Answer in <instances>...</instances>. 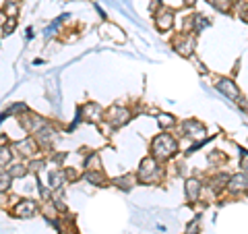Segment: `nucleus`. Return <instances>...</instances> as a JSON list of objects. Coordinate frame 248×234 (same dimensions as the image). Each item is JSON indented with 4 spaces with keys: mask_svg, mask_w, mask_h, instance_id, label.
Returning a JSON list of instances; mask_svg holds the SVG:
<instances>
[{
    "mask_svg": "<svg viewBox=\"0 0 248 234\" xmlns=\"http://www.w3.org/2000/svg\"><path fill=\"white\" fill-rule=\"evenodd\" d=\"M153 155L157 160H168V158H172V155L176 153V141L170 135H159V137H155L153 139Z\"/></svg>",
    "mask_w": 248,
    "mask_h": 234,
    "instance_id": "f257e3e1",
    "label": "nucleus"
},
{
    "mask_svg": "<svg viewBox=\"0 0 248 234\" xmlns=\"http://www.w3.org/2000/svg\"><path fill=\"white\" fill-rule=\"evenodd\" d=\"M108 120L112 122V127H122V124H126L130 120V112L126 108L114 106V108H110V112H108Z\"/></svg>",
    "mask_w": 248,
    "mask_h": 234,
    "instance_id": "f03ea898",
    "label": "nucleus"
},
{
    "mask_svg": "<svg viewBox=\"0 0 248 234\" xmlns=\"http://www.w3.org/2000/svg\"><path fill=\"white\" fill-rule=\"evenodd\" d=\"M228 189L232 193H240V191H248V172H242V174H236L230 178L228 183Z\"/></svg>",
    "mask_w": 248,
    "mask_h": 234,
    "instance_id": "7ed1b4c3",
    "label": "nucleus"
},
{
    "mask_svg": "<svg viewBox=\"0 0 248 234\" xmlns=\"http://www.w3.org/2000/svg\"><path fill=\"white\" fill-rule=\"evenodd\" d=\"M35 212H37V205H35V201H31V199L21 201V203H17V207H15V214L19 217H31V216H35Z\"/></svg>",
    "mask_w": 248,
    "mask_h": 234,
    "instance_id": "20e7f679",
    "label": "nucleus"
},
{
    "mask_svg": "<svg viewBox=\"0 0 248 234\" xmlns=\"http://www.w3.org/2000/svg\"><path fill=\"white\" fill-rule=\"evenodd\" d=\"M217 89H219L221 93H226V96L230 98V100H240V91H238V87H236V83L234 81H230V79H221L219 83H217Z\"/></svg>",
    "mask_w": 248,
    "mask_h": 234,
    "instance_id": "39448f33",
    "label": "nucleus"
},
{
    "mask_svg": "<svg viewBox=\"0 0 248 234\" xmlns=\"http://www.w3.org/2000/svg\"><path fill=\"white\" fill-rule=\"evenodd\" d=\"M153 174H157V166H155V162L151 158L143 160L141 168H139V178H141V181H151Z\"/></svg>",
    "mask_w": 248,
    "mask_h": 234,
    "instance_id": "423d86ee",
    "label": "nucleus"
},
{
    "mask_svg": "<svg viewBox=\"0 0 248 234\" xmlns=\"http://www.w3.org/2000/svg\"><path fill=\"white\" fill-rule=\"evenodd\" d=\"M184 131H186V135H190L192 139H201L205 135V127L201 122H197V120H186L184 122Z\"/></svg>",
    "mask_w": 248,
    "mask_h": 234,
    "instance_id": "0eeeda50",
    "label": "nucleus"
},
{
    "mask_svg": "<svg viewBox=\"0 0 248 234\" xmlns=\"http://www.w3.org/2000/svg\"><path fill=\"white\" fill-rule=\"evenodd\" d=\"M176 50L182 54V56H190L192 50H195V40L190 35H184L180 42H176Z\"/></svg>",
    "mask_w": 248,
    "mask_h": 234,
    "instance_id": "6e6552de",
    "label": "nucleus"
},
{
    "mask_svg": "<svg viewBox=\"0 0 248 234\" xmlns=\"http://www.w3.org/2000/svg\"><path fill=\"white\" fill-rule=\"evenodd\" d=\"M174 25V13L172 11H164L157 17V29H161V31H168L170 27Z\"/></svg>",
    "mask_w": 248,
    "mask_h": 234,
    "instance_id": "1a4fd4ad",
    "label": "nucleus"
},
{
    "mask_svg": "<svg viewBox=\"0 0 248 234\" xmlns=\"http://www.w3.org/2000/svg\"><path fill=\"white\" fill-rule=\"evenodd\" d=\"M83 112H85V118H87V120L97 122L99 118H102V108H99L97 104H87L83 108Z\"/></svg>",
    "mask_w": 248,
    "mask_h": 234,
    "instance_id": "9d476101",
    "label": "nucleus"
},
{
    "mask_svg": "<svg viewBox=\"0 0 248 234\" xmlns=\"http://www.w3.org/2000/svg\"><path fill=\"white\" fill-rule=\"evenodd\" d=\"M199 193H201V183L197 178H188V181H186V195H188V199L195 201L199 197Z\"/></svg>",
    "mask_w": 248,
    "mask_h": 234,
    "instance_id": "9b49d317",
    "label": "nucleus"
},
{
    "mask_svg": "<svg viewBox=\"0 0 248 234\" xmlns=\"http://www.w3.org/2000/svg\"><path fill=\"white\" fill-rule=\"evenodd\" d=\"M15 147H17L19 153H23V155H33V153H35V143L31 141V139H25V141H19Z\"/></svg>",
    "mask_w": 248,
    "mask_h": 234,
    "instance_id": "f8f14e48",
    "label": "nucleus"
},
{
    "mask_svg": "<svg viewBox=\"0 0 248 234\" xmlns=\"http://www.w3.org/2000/svg\"><path fill=\"white\" fill-rule=\"evenodd\" d=\"M207 25H209V19L203 17V15H197V17H195V27H192V29H195L197 33H201V31H203Z\"/></svg>",
    "mask_w": 248,
    "mask_h": 234,
    "instance_id": "ddd939ff",
    "label": "nucleus"
},
{
    "mask_svg": "<svg viewBox=\"0 0 248 234\" xmlns=\"http://www.w3.org/2000/svg\"><path fill=\"white\" fill-rule=\"evenodd\" d=\"M116 186H120V189H130V186H133V178H130V176H122V178H116Z\"/></svg>",
    "mask_w": 248,
    "mask_h": 234,
    "instance_id": "4468645a",
    "label": "nucleus"
},
{
    "mask_svg": "<svg viewBox=\"0 0 248 234\" xmlns=\"http://www.w3.org/2000/svg\"><path fill=\"white\" fill-rule=\"evenodd\" d=\"M85 181H89L93 184H104V176L97 174V172H87L85 174Z\"/></svg>",
    "mask_w": 248,
    "mask_h": 234,
    "instance_id": "2eb2a0df",
    "label": "nucleus"
},
{
    "mask_svg": "<svg viewBox=\"0 0 248 234\" xmlns=\"http://www.w3.org/2000/svg\"><path fill=\"white\" fill-rule=\"evenodd\" d=\"M62 183H64V176H62V172H52L50 174V186L56 189V186H60Z\"/></svg>",
    "mask_w": 248,
    "mask_h": 234,
    "instance_id": "dca6fc26",
    "label": "nucleus"
},
{
    "mask_svg": "<svg viewBox=\"0 0 248 234\" xmlns=\"http://www.w3.org/2000/svg\"><path fill=\"white\" fill-rule=\"evenodd\" d=\"M85 166H87L89 170H97V168H99V155H97V153L89 155L87 162H85Z\"/></svg>",
    "mask_w": 248,
    "mask_h": 234,
    "instance_id": "f3484780",
    "label": "nucleus"
},
{
    "mask_svg": "<svg viewBox=\"0 0 248 234\" xmlns=\"http://www.w3.org/2000/svg\"><path fill=\"white\" fill-rule=\"evenodd\" d=\"M157 122L161 124V127H172V124H174V116H170V114H159L157 116Z\"/></svg>",
    "mask_w": 248,
    "mask_h": 234,
    "instance_id": "a211bd4d",
    "label": "nucleus"
},
{
    "mask_svg": "<svg viewBox=\"0 0 248 234\" xmlns=\"http://www.w3.org/2000/svg\"><path fill=\"white\" fill-rule=\"evenodd\" d=\"M211 2H213V6H217V9H219V11H228L230 9V0H211Z\"/></svg>",
    "mask_w": 248,
    "mask_h": 234,
    "instance_id": "6ab92c4d",
    "label": "nucleus"
},
{
    "mask_svg": "<svg viewBox=\"0 0 248 234\" xmlns=\"http://www.w3.org/2000/svg\"><path fill=\"white\" fill-rule=\"evenodd\" d=\"M240 158H242V162H240V166H242L244 172H248V151H246V150H242V151H240Z\"/></svg>",
    "mask_w": 248,
    "mask_h": 234,
    "instance_id": "aec40b11",
    "label": "nucleus"
},
{
    "mask_svg": "<svg viewBox=\"0 0 248 234\" xmlns=\"http://www.w3.org/2000/svg\"><path fill=\"white\" fill-rule=\"evenodd\" d=\"M25 172H27L25 166H15V168H11V176H25Z\"/></svg>",
    "mask_w": 248,
    "mask_h": 234,
    "instance_id": "412c9836",
    "label": "nucleus"
},
{
    "mask_svg": "<svg viewBox=\"0 0 248 234\" xmlns=\"http://www.w3.org/2000/svg\"><path fill=\"white\" fill-rule=\"evenodd\" d=\"M0 160H2V168H6V166H9V162H11V151L6 150V147L2 150V155H0Z\"/></svg>",
    "mask_w": 248,
    "mask_h": 234,
    "instance_id": "4be33fe9",
    "label": "nucleus"
},
{
    "mask_svg": "<svg viewBox=\"0 0 248 234\" xmlns=\"http://www.w3.org/2000/svg\"><path fill=\"white\" fill-rule=\"evenodd\" d=\"M188 234H199V217H195L192 224H188Z\"/></svg>",
    "mask_w": 248,
    "mask_h": 234,
    "instance_id": "5701e85b",
    "label": "nucleus"
},
{
    "mask_svg": "<svg viewBox=\"0 0 248 234\" xmlns=\"http://www.w3.org/2000/svg\"><path fill=\"white\" fill-rule=\"evenodd\" d=\"M11 174L9 176H6V168H2V191H6V186H9L11 184Z\"/></svg>",
    "mask_w": 248,
    "mask_h": 234,
    "instance_id": "b1692460",
    "label": "nucleus"
},
{
    "mask_svg": "<svg viewBox=\"0 0 248 234\" xmlns=\"http://www.w3.org/2000/svg\"><path fill=\"white\" fill-rule=\"evenodd\" d=\"M13 29H15V19H11L9 23H4V27H2V33H4V35H9Z\"/></svg>",
    "mask_w": 248,
    "mask_h": 234,
    "instance_id": "393cba45",
    "label": "nucleus"
},
{
    "mask_svg": "<svg viewBox=\"0 0 248 234\" xmlns=\"http://www.w3.org/2000/svg\"><path fill=\"white\" fill-rule=\"evenodd\" d=\"M184 2H186V4H195L197 0H184Z\"/></svg>",
    "mask_w": 248,
    "mask_h": 234,
    "instance_id": "a878e982",
    "label": "nucleus"
}]
</instances>
